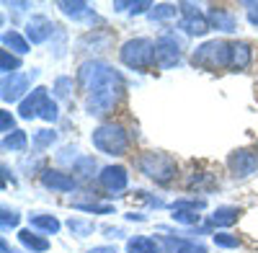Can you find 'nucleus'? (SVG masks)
<instances>
[{
	"label": "nucleus",
	"mask_w": 258,
	"mask_h": 253,
	"mask_svg": "<svg viewBox=\"0 0 258 253\" xmlns=\"http://www.w3.org/2000/svg\"><path fill=\"white\" fill-rule=\"evenodd\" d=\"M78 78L85 88V109L91 116H103L116 106L124 80L114 68L106 62H83Z\"/></svg>",
	"instance_id": "f257e3e1"
},
{
	"label": "nucleus",
	"mask_w": 258,
	"mask_h": 253,
	"mask_svg": "<svg viewBox=\"0 0 258 253\" xmlns=\"http://www.w3.org/2000/svg\"><path fill=\"white\" fill-rule=\"evenodd\" d=\"M119 59L132 70H147L155 62V41L153 39H129L126 44L119 49Z\"/></svg>",
	"instance_id": "f03ea898"
},
{
	"label": "nucleus",
	"mask_w": 258,
	"mask_h": 253,
	"mask_svg": "<svg viewBox=\"0 0 258 253\" xmlns=\"http://www.w3.org/2000/svg\"><path fill=\"white\" fill-rule=\"evenodd\" d=\"M230 54H232V44L214 39V41H204L202 47H197L194 52V65L207 68V70H220V68H230Z\"/></svg>",
	"instance_id": "7ed1b4c3"
},
{
	"label": "nucleus",
	"mask_w": 258,
	"mask_h": 253,
	"mask_svg": "<svg viewBox=\"0 0 258 253\" xmlns=\"http://www.w3.org/2000/svg\"><path fill=\"white\" fill-rule=\"evenodd\" d=\"M126 132L119 124H101L93 132V147L106 155H124L126 153Z\"/></svg>",
	"instance_id": "20e7f679"
},
{
	"label": "nucleus",
	"mask_w": 258,
	"mask_h": 253,
	"mask_svg": "<svg viewBox=\"0 0 258 253\" xmlns=\"http://www.w3.org/2000/svg\"><path fill=\"white\" fill-rule=\"evenodd\" d=\"M140 171L158 183H168L176 176V160L165 153H145L140 158Z\"/></svg>",
	"instance_id": "39448f33"
},
{
	"label": "nucleus",
	"mask_w": 258,
	"mask_h": 253,
	"mask_svg": "<svg viewBox=\"0 0 258 253\" xmlns=\"http://www.w3.org/2000/svg\"><path fill=\"white\" fill-rule=\"evenodd\" d=\"M181 62V44L176 41V36L170 34H163L158 41H155V65L163 68V70H170Z\"/></svg>",
	"instance_id": "423d86ee"
},
{
	"label": "nucleus",
	"mask_w": 258,
	"mask_h": 253,
	"mask_svg": "<svg viewBox=\"0 0 258 253\" xmlns=\"http://www.w3.org/2000/svg\"><path fill=\"white\" fill-rule=\"evenodd\" d=\"M227 165H230L232 176L245 178V176H250V173H255V171H258V155H255V153H250V150H235V153L230 155Z\"/></svg>",
	"instance_id": "0eeeda50"
},
{
	"label": "nucleus",
	"mask_w": 258,
	"mask_h": 253,
	"mask_svg": "<svg viewBox=\"0 0 258 253\" xmlns=\"http://www.w3.org/2000/svg\"><path fill=\"white\" fill-rule=\"evenodd\" d=\"M54 31H57V26L47 16H31V21L26 24V39L31 44H44Z\"/></svg>",
	"instance_id": "6e6552de"
},
{
	"label": "nucleus",
	"mask_w": 258,
	"mask_h": 253,
	"mask_svg": "<svg viewBox=\"0 0 258 253\" xmlns=\"http://www.w3.org/2000/svg\"><path fill=\"white\" fill-rule=\"evenodd\" d=\"M98 181H101V186L106 188V192L116 194V192H124L126 188L129 176H126V168H121V165H106L98 173Z\"/></svg>",
	"instance_id": "1a4fd4ad"
},
{
	"label": "nucleus",
	"mask_w": 258,
	"mask_h": 253,
	"mask_svg": "<svg viewBox=\"0 0 258 253\" xmlns=\"http://www.w3.org/2000/svg\"><path fill=\"white\" fill-rule=\"evenodd\" d=\"M29 91V75H24V73H13V75H6L3 78V101L6 103H13V101H18L21 96H24Z\"/></svg>",
	"instance_id": "9d476101"
},
{
	"label": "nucleus",
	"mask_w": 258,
	"mask_h": 253,
	"mask_svg": "<svg viewBox=\"0 0 258 253\" xmlns=\"http://www.w3.org/2000/svg\"><path fill=\"white\" fill-rule=\"evenodd\" d=\"M47 98H49V96H47V88H34L24 101L18 103V116H21V119H34V116H39V111H41V106H44Z\"/></svg>",
	"instance_id": "9b49d317"
},
{
	"label": "nucleus",
	"mask_w": 258,
	"mask_h": 253,
	"mask_svg": "<svg viewBox=\"0 0 258 253\" xmlns=\"http://www.w3.org/2000/svg\"><path fill=\"white\" fill-rule=\"evenodd\" d=\"M57 8L68 18H75V21H88V24H96V21H98L93 8L88 3H83V0H73V3H70V0H59Z\"/></svg>",
	"instance_id": "f8f14e48"
},
{
	"label": "nucleus",
	"mask_w": 258,
	"mask_h": 253,
	"mask_svg": "<svg viewBox=\"0 0 258 253\" xmlns=\"http://www.w3.org/2000/svg\"><path fill=\"white\" fill-rule=\"evenodd\" d=\"M41 183H44L47 188H52V192H73L75 188V178L62 173V171H52V168H47L44 173H41Z\"/></svg>",
	"instance_id": "ddd939ff"
},
{
	"label": "nucleus",
	"mask_w": 258,
	"mask_h": 253,
	"mask_svg": "<svg viewBox=\"0 0 258 253\" xmlns=\"http://www.w3.org/2000/svg\"><path fill=\"white\" fill-rule=\"evenodd\" d=\"M209 24L217 26L220 31H235V26H238V21H235V16L230 11H222V8H212L209 11Z\"/></svg>",
	"instance_id": "4468645a"
},
{
	"label": "nucleus",
	"mask_w": 258,
	"mask_h": 253,
	"mask_svg": "<svg viewBox=\"0 0 258 253\" xmlns=\"http://www.w3.org/2000/svg\"><path fill=\"white\" fill-rule=\"evenodd\" d=\"M248 65H250V47L245 41H235L232 54H230V68L232 70H245Z\"/></svg>",
	"instance_id": "2eb2a0df"
},
{
	"label": "nucleus",
	"mask_w": 258,
	"mask_h": 253,
	"mask_svg": "<svg viewBox=\"0 0 258 253\" xmlns=\"http://www.w3.org/2000/svg\"><path fill=\"white\" fill-rule=\"evenodd\" d=\"M18 240H21V245H24V248H29V250H34V253L49 250V240H47V238H39L36 233H31V227H29V230H21Z\"/></svg>",
	"instance_id": "dca6fc26"
},
{
	"label": "nucleus",
	"mask_w": 258,
	"mask_h": 253,
	"mask_svg": "<svg viewBox=\"0 0 258 253\" xmlns=\"http://www.w3.org/2000/svg\"><path fill=\"white\" fill-rule=\"evenodd\" d=\"M240 217V209L238 207H217L214 209V215H212V225H217V227H230L235 225Z\"/></svg>",
	"instance_id": "f3484780"
},
{
	"label": "nucleus",
	"mask_w": 258,
	"mask_h": 253,
	"mask_svg": "<svg viewBox=\"0 0 258 253\" xmlns=\"http://www.w3.org/2000/svg\"><path fill=\"white\" fill-rule=\"evenodd\" d=\"M181 29H183L186 34H191V36H204V34L209 31V21H207L204 16H186V18L181 21Z\"/></svg>",
	"instance_id": "a211bd4d"
},
{
	"label": "nucleus",
	"mask_w": 258,
	"mask_h": 253,
	"mask_svg": "<svg viewBox=\"0 0 258 253\" xmlns=\"http://www.w3.org/2000/svg\"><path fill=\"white\" fill-rule=\"evenodd\" d=\"M126 253H158V243L153 238L135 235L126 240Z\"/></svg>",
	"instance_id": "6ab92c4d"
},
{
	"label": "nucleus",
	"mask_w": 258,
	"mask_h": 253,
	"mask_svg": "<svg viewBox=\"0 0 258 253\" xmlns=\"http://www.w3.org/2000/svg\"><path fill=\"white\" fill-rule=\"evenodd\" d=\"M3 47L13 49L16 54H26V52H29V41L21 36L18 31H6V34H3Z\"/></svg>",
	"instance_id": "aec40b11"
},
{
	"label": "nucleus",
	"mask_w": 258,
	"mask_h": 253,
	"mask_svg": "<svg viewBox=\"0 0 258 253\" xmlns=\"http://www.w3.org/2000/svg\"><path fill=\"white\" fill-rule=\"evenodd\" d=\"M29 222L34 230H44V233H57L59 230V220L54 215H31Z\"/></svg>",
	"instance_id": "412c9836"
},
{
	"label": "nucleus",
	"mask_w": 258,
	"mask_h": 253,
	"mask_svg": "<svg viewBox=\"0 0 258 253\" xmlns=\"http://www.w3.org/2000/svg\"><path fill=\"white\" fill-rule=\"evenodd\" d=\"M26 142H29V137H26V132H21V130H16V132H11V135L3 137V147H6V150H11V153L24 150Z\"/></svg>",
	"instance_id": "4be33fe9"
},
{
	"label": "nucleus",
	"mask_w": 258,
	"mask_h": 253,
	"mask_svg": "<svg viewBox=\"0 0 258 253\" xmlns=\"http://www.w3.org/2000/svg\"><path fill=\"white\" fill-rule=\"evenodd\" d=\"M68 227H70V233L78 235V238H88V235H93V230H96L93 222H88V220H78V217H73V220L68 222Z\"/></svg>",
	"instance_id": "5701e85b"
},
{
	"label": "nucleus",
	"mask_w": 258,
	"mask_h": 253,
	"mask_svg": "<svg viewBox=\"0 0 258 253\" xmlns=\"http://www.w3.org/2000/svg\"><path fill=\"white\" fill-rule=\"evenodd\" d=\"M73 207L83 209V212H96V215H111L114 212L111 204H98V202H73Z\"/></svg>",
	"instance_id": "b1692460"
},
{
	"label": "nucleus",
	"mask_w": 258,
	"mask_h": 253,
	"mask_svg": "<svg viewBox=\"0 0 258 253\" xmlns=\"http://www.w3.org/2000/svg\"><path fill=\"white\" fill-rule=\"evenodd\" d=\"M18 68H21V59L18 57H13L8 49L0 52V70H3V75H13Z\"/></svg>",
	"instance_id": "393cba45"
},
{
	"label": "nucleus",
	"mask_w": 258,
	"mask_h": 253,
	"mask_svg": "<svg viewBox=\"0 0 258 253\" xmlns=\"http://www.w3.org/2000/svg\"><path fill=\"white\" fill-rule=\"evenodd\" d=\"M54 142H57V132L54 130H39L34 135V147H36V150H44V147H49Z\"/></svg>",
	"instance_id": "a878e982"
},
{
	"label": "nucleus",
	"mask_w": 258,
	"mask_h": 253,
	"mask_svg": "<svg viewBox=\"0 0 258 253\" xmlns=\"http://www.w3.org/2000/svg\"><path fill=\"white\" fill-rule=\"evenodd\" d=\"M176 6H170V3H163V6H155L153 11H150L147 16L153 18V21H163V18H170V16H176Z\"/></svg>",
	"instance_id": "bb28decb"
},
{
	"label": "nucleus",
	"mask_w": 258,
	"mask_h": 253,
	"mask_svg": "<svg viewBox=\"0 0 258 253\" xmlns=\"http://www.w3.org/2000/svg\"><path fill=\"white\" fill-rule=\"evenodd\" d=\"M173 220L181 222V225H197L199 215L194 212V209H173Z\"/></svg>",
	"instance_id": "cd10ccee"
},
{
	"label": "nucleus",
	"mask_w": 258,
	"mask_h": 253,
	"mask_svg": "<svg viewBox=\"0 0 258 253\" xmlns=\"http://www.w3.org/2000/svg\"><path fill=\"white\" fill-rule=\"evenodd\" d=\"M75 171L83 173L85 178H91L93 171H96V160H93V158H80V160L75 163Z\"/></svg>",
	"instance_id": "c85d7f7f"
},
{
	"label": "nucleus",
	"mask_w": 258,
	"mask_h": 253,
	"mask_svg": "<svg viewBox=\"0 0 258 253\" xmlns=\"http://www.w3.org/2000/svg\"><path fill=\"white\" fill-rule=\"evenodd\" d=\"M0 222H3V230H8V227H18L21 217H18V212H13V209L3 207V212H0Z\"/></svg>",
	"instance_id": "c756f323"
},
{
	"label": "nucleus",
	"mask_w": 258,
	"mask_h": 253,
	"mask_svg": "<svg viewBox=\"0 0 258 253\" xmlns=\"http://www.w3.org/2000/svg\"><path fill=\"white\" fill-rule=\"evenodd\" d=\"M70 91H73V80H70V78H57V80H54V93H57L59 98H68Z\"/></svg>",
	"instance_id": "7c9ffc66"
},
{
	"label": "nucleus",
	"mask_w": 258,
	"mask_h": 253,
	"mask_svg": "<svg viewBox=\"0 0 258 253\" xmlns=\"http://www.w3.org/2000/svg\"><path fill=\"white\" fill-rule=\"evenodd\" d=\"M214 243H217L220 248H238L240 245V240L235 235H230V233H217L214 235Z\"/></svg>",
	"instance_id": "2f4dec72"
},
{
	"label": "nucleus",
	"mask_w": 258,
	"mask_h": 253,
	"mask_svg": "<svg viewBox=\"0 0 258 253\" xmlns=\"http://www.w3.org/2000/svg\"><path fill=\"white\" fill-rule=\"evenodd\" d=\"M39 116L44 119V121H54V119H57V103H54L52 98H47L44 106H41V111H39Z\"/></svg>",
	"instance_id": "473e14b6"
},
{
	"label": "nucleus",
	"mask_w": 258,
	"mask_h": 253,
	"mask_svg": "<svg viewBox=\"0 0 258 253\" xmlns=\"http://www.w3.org/2000/svg\"><path fill=\"white\" fill-rule=\"evenodd\" d=\"M173 209H204V199H178L176 204H173Z\"/></svg>",
	"instance_id": "72a5a7b5"
},
{
	"label": "nucleus",
	"mask_w": 258,
	"mask_h": 253,
	"mask_svg": "<svg viewBox=\"0 0 258 253\" xmlns=\"http://www.w3.org/2000/svg\"><path fill=\"white\" fill-rule=\"evenodd\" d=\"M13 116H11V111H0V130H3L6 135H11V132H16L13 130Z\"/></svg>",
	"instance_id": "f704fd0d"
},
{
	"label": "nucleus",
	"mask_w": 258,
	"mask_h": 253,
	"mask_svg": "<svg viewBox=\"0 0 258 253\" xmlns=\"http://www.w3.org/2000/svg\"><path fill=\"white\" fill-rule=\"evenodd\" d=\"M178 253H207V248H204L202 243H188V240H183L181 248H178Z\"/></svg>",
	"instance_id": "c9c22d12"
},
{
	"label": "nucleus",
	"mask_w": 258,
	"mask_h": 253,
	"mask_svg": "<svg viewBox=\"0 0 258 253\" xmlns=\"http://www.w3.org/2000/svg\"><path fill=\"white\" fill-rule=\"evenodd\" d=\"M245 6H248V21L258 26V3H245Z\"/></svg>",
	"instance_id": "e433bc0d"
},
{
	"label": "nucleus",
	"mask_w": 258,
	"mask_h": 253,
	"mask_svg": "<svg viewBox=\"0 0 258 253\" xmlns=\"http://www.w3.org/2000/svg\"><path fill=\"white\" fill-rule=\"evenodd\" d=\"M88 253H116V248H114V245H96V248H91Z\"/></svg>",
	"instance_id": "4c0bfd02"
},
{
	"label": "nucleus",
	"mask_w": 258,
	"mask_h": 253,
	"mask_svg": "<svg viewBox=\"0 0 258 253\" xmlns=\"http://www.w3.org/2000/svg\"><path fill=\"white\" fill-rule=\"evenodd\" d=\"M106 233H109V238H121V235H124V230H119V227H116V230H111V227H109Z\"/></svg>",
	"instance_id": "58836bf2"
},
{
	"label": "nucleus",
	"mask_w": 258,
	"mask_h": 253,
	"mask_svg": "<svg viewBox=\"0 0 258 253\" xmlns=\"http://www.w3.org/2000/svg\"><path fill=\"white\" fill-rule=\"evenodd\" d=\"M8 8H16V11H26L29 8V3H6Z\"/></svg>",
	"instance_id": "ea45409f"
},
{
	"label": "nucleus",
	"mask_w": 258,
	"mask_h": 253,
	"mask_svg": "<svg viewBox=\"0 0 258 253\" xmlns=\"http://www.w3.org/2000/svg\"><path fill=\"white\" fill-rule=\"evenodd\" d=\"M0 253H13V250L8 248V240H0Z\"/></svg>",
	"instance_id": "a19ab883"
}]
</instances>
